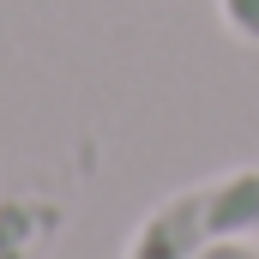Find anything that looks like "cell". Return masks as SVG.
<instances>
[{
	"mask_svg": "<svg viewBox=\"0 0 259 259\" xmlns=\"http://www.w3.org/2000/svg\"><path fill=\"white\" fill-rule=\"evenodd\" d=\"M217 12L241 42H259V0H217Z\"/></svg>",
	"mask_w": 259,
	"mask_h": 259,
	"instance_id": "obj_3",
	"label": "cell"
},
{
	"mask_svg": "<svg viewBox=\"0 0 259 259\" xmlns=\"http://www.w3.org/2000/svg\"><path fill=\"white\" fill-rule=\"evenodd\" d=\"M66 211L36 193H6L0 199V259H42L61 235Z\"/></svg>",
	"mask_w": 259,
	"mask_h": 259,
	"instance_id": "obj_2",
	"label": "cell"
},
{
	"mask_svg": "<svg viewBox=\"0 0 259 259\" xmlns=\"http://www.w3.org/2000/svg\"><path fill=\"white\" fill-rule=\"evenodd\" d=\"M247 229H259V169H229L169 193L133 229L127 259H199Z\"/></svg>",
	"mask_w": 259,
	"mask_h": 259,
	"instance_id": "obj_1",
	"label": "cell"
},
{
	"mask_svg": "<svg viewBox=\"0 0 259 259\" xmlns=\"http://www.w3.org/2000/svg\"><path fill=\"white\" fill-rule=\"evenodd\" d=\"M199 259H259L253 241H241V235H229V241H217L211 253H199Z\"/></svg>",
	"mask_w": 259,
	"mask_h": 259,
	"instance_id": "obj_4",
	"label": "cell"
}]
</instances>
